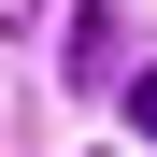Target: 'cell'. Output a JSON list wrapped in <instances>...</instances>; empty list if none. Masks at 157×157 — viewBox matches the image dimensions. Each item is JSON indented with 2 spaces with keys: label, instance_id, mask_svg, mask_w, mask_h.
<instances>
[{
  "label": "cell",
  "instance_id": "obj_1",
  "mask_svg": "<svg viewBox=\"0 0 157 157\" xmlns=\"http://www.w3.org/2000/svg\"><path fill=\"white\" fill-rule=\"evenodd\" d=\"M128 128H143V143H157V57L128 71Z\"/></svg>",
  "mask_w": 157,
  "mask_h": 157
},
{
  "label": "cell",
  "instance_id": "obj_2",
  "mask_svg": "<svg viewBox=\"0 0 157 157\" xmlns=\"http://www.w3.org/2000/svg\"><path fill=\"white\" fill-rule=\"evenodd\" d=\"M29 14H43V0H0V29H29Z\"/></svg>",
  "mask_w": 157,
  "mask_h": 157
}]
</instances>
